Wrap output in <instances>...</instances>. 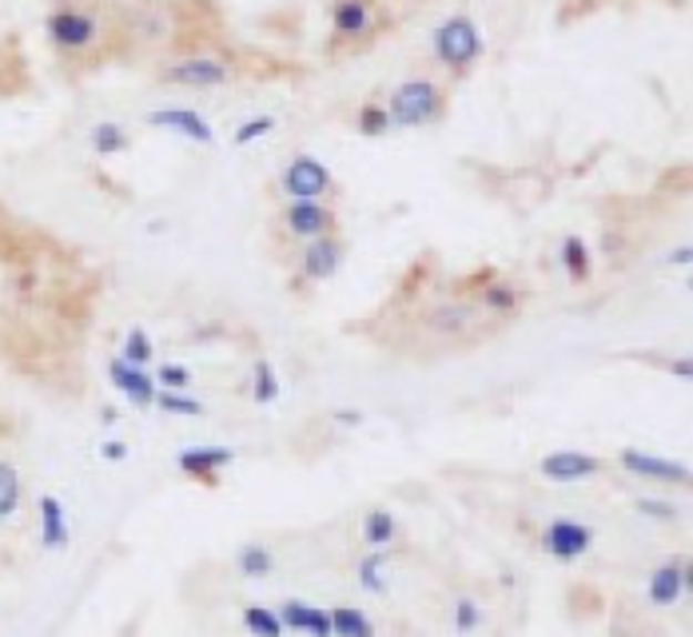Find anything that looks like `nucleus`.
<instances>
[{
  "label": "nucleus",
  "instance_id": "72a5a7b5",
  "mask_svg": "<svg viewBox=\"0 0 693 637\" xmlns=\"http://www.w3.org/2000/svg\"><path fill=\"white\" fill-rule=\"evenodd\" d=\"M152 378H156L160 391H187L192 386V371L180 367V363H164Z\"/></svg>",
  "mask_w": 693,
  "mask_h": 637
},
{
  "label": "nucleus",
  "instance_id": "473e14b6",
  "mask_svg": "<svg viewBox=\"0 0 693 637\" xmlns=\"http://www.w3.org/2000/svg\"><path fill=\"white\" fill-rule=\"evenodd\" d=\"M482 626V609L475 598H459L455 601V629L459 634H475V629Z\"/></svg>",
  "mask_w": 693,
  "mask_h": 637
},
{
  "label": "nucleus",
  "instance_id": "7c9ffc66",
  "mask_svg": "<svg viewBox=\"0 0 693 637\" xmlns=\"http://www.w3.org/2000/svg\"><path fill=\"white\" fill-rule=\"evenodd\" d=\"M272 550H264V546H244L240 550V574L244 578H267L272 574Z\"/></svg>",
  "mask_w": 693,
  "mask_h": 637
},
{
  "label": "nucleus",
  "instance_id": "6ab92c4d",
  "mask_svg": "<svg viewBox=\"0 0 693 637\" xmlns=\"http://www.w3.org/2000/svg\"><path fill=\"white\" fill-rule=\"evenodd\" d=\"M558 263H562L570 283H590V275H594V255H590V243L582 235H562Z\"/></svg>",
  "mask_w": 693,
  "mask_h": 637
},
{
  "label": "nucleus",
  "instance_id": "ddd939ff",
  "mask_svg": "<svg viewBox=\"0 0 693 637\" xmlns=\"http://www.w3.org/2000/svg\"><path fill=\"white\" fill-rule=\"evenodd\" d=\"M108 378H112V386H116V391L128 398V403H136L140 411L156 406L160 386H156V378L147 375L144 367H132V363H124V358L116 355L112 363H108Z\"/></svg>",
  "mask_w": 693,
  "mask_h": 637
},
{
  "label": "nucleus",
  "instance_id": "4c0bfd02",
  "mask_svg": "<svg viewBox=\"0 0 693 637\" xmlns=\"http://www.w3.org/2000/svg\"><path fill=\"white\" fill-rule=\"evenodd\" d=\"M670 260H674V263H682V267H685V263H690V247H682V252H674V255H670Z\"/></svg>",
  "mask_w": 693,
  "mask_h": 637
},
{
  "label": "nucleus",
  "instance_id": "cd10ccee",
  "mask_svg": "<svg viewBox=\"0 0 693 637\" xmlns=\"http://www.w3.org/2000/svg\"><path fill=\"white\" fill-rule=\"evenodd\" d=\"M252 398L259 406H272L275 398H279V378H275V367L267 358H259L252 371Z\"/></svg>",
  "mask_w": 693,
  "mask_h": 637
},
{
  "label": "nucleus",
  "instance_id": "dca6fc26",
  "mask_svg": "<svg viewBox=\"0 0 693 637\" xmlns=\"http://www.w3.org/2000/svg\"><path fill=\"white\" fill-rule=\"evenodd\" d=\"M40 546L44 550H64L72 542V530H69V514H64V506H60L57 494H40Z\"/></svg>",
  "mask_w": 693,
  "mask_h": 637
},
{
  "label": "nucleus",
  "instance_id": "c85d7f7f",
  "mask_svg": "<svg viewBox=\"0 0 693 637\" xmlns=\"http://www.w3.org/2000/svg\"><path fill=\"white\" fill-rule=\"evenodd\" d=\"M20 510V474L17 466L0 463V522Z\"/></svg>",
  "mask_w": 693,
  "mask_h": 637
},
{
  "label": "nucleus",
  "instance_id": "f8f14e48",
  "mask_svg": "<svg viewBox=\"0 0 693 637\" xmlns=\"http://www.w3.org/2000/svg\"><path fill=\"white\" fill-rule=\"evenodd\" d=\"M144 124L164 128V132H172V135H184L192 144H204V148L215 144V128L200 117L196 108H156V112L144 117Z\"/></svg>",
  "mask_w": 693,
  "mask_h": 637
},
{
  "label": "nucleus",
  "instance_id": "423d86ee",
  "mask_svg": "<svg viewBox=\"0 0 693 637\" xmlns=\"http://www.w3.org/2000/svg\"><path fill=\"white\" fill-rule=\"evenodd\" d=\"M391 124L402 132H419V128H439L450 117V84L435 72L407 77L383 97Z\"/></svg>",
  "mask_w": 693,
  "mask_h": 637
},
{
  "label": "nucleus",
  "instance_id": "f3484780",
  "mask_svg": "<svg viewBox=\"0 0 693 637\" xmlns=\"http://www.w3.org/2000/svg\"><path fill=\"white\" fill-rule=\"evenodd\" d=\"M685 589H690V566H685V562L674 558L650 574V601H654V606H677Z\"/></svg>",
  "mask_w": 693,
  "mask_h": 637
},
{
  "label": "nucleus",
  "instance_id": "412c9836",
  "mask_svg": "<svg viewBox=\"0 0 693 637\" xmlns=\"http://www.w3.org/2000/svg\"><path fill=\"white\" fill-rule=\"evenodd\" d=\"M355 132L363 135V140H383V135H391L395 124H391V112H387V104H383V97L375 92V97L359 100V108H355Z\"/></svg>",
  "mask_w": 693,
  "mask_h": 637
},
{
  "label": "nucleus",
  "instance_id": "a878e982",
  "mask_svg": "<svg viewBox=\"0 0 693 637\" xmlns=\"http://www.w3.org/2000/svg\"><path fill=\"white\" fill-rule=\"evenodd\" d=\"M244 626H247V634L252 637H284L287 634L284 621H279V614L267 609V606H247L244 609Z\"/></svg>",
  "mask_w": 693,
  "mask_h": 637
},
{
  "label": "nucleus",
  "instance_id": "6e6552de",
  "mask_svg": "<svg viewBox=\"0 0 693 637\" xmlns=\"http://www.w3.org/2000/svg\"><path fill=\"white\" fill-rule=\"evenodd\" d=\"M275 192L284 200H315V203H335L339 200V180L327 168V160L312 152H295L284 160L279 175H275Z\"/></svg>",
  "mask_w": 693,
  "mask_h": 637
},
{
  "label": "nucleus",
  "instance_id": "c9c22d12",
  "mask_svg": "<svg viewBox=\"0 0 693 637\" xmlns=\"http://www.w3.org/2000/svg\"><path fill=\"white\" fill-rule=\"evenodd\" d=\"M100 458H108V463H124V458H128V446L116 443V438H108V443L100 446Z\"/></svg>",
  "mask_w": 693,
  "mask_h": 637
},
{
  "label": "nucleus",
  "instance_id": "f704fd0d",
  "mask_svg": "<svg viewBox=\"0 0 693 637\" xmlns=\"http://www.w3.org/2000/svg\"><path fill=\"white\" fill-rule=\"evenodd\" d=\"M638 510H642V514H650V518H677V510H674V506H665V503H650V498H642V503H638Z\"/></svg>",
  "mask_w": 693,
  "mask_h": 637
},
{
  "label": "nucleus",
  "instance_id": "2eb2a0df",
  "mask_svg": "<svg viewBox=\"0 0 693 637\" xmlns=\"http://www.w3.org/2000/svg\"><path fill=\"white\" fill-rule=\"evenodd\" d=\"M538 466H542V474H547L550 483H582V478L602 471V463H598L594 454H582V451H554Z\"/></svg>",
  "mask_w": 693,
  "mask_h": 637
},
{
  "label": "nucleus",
  "instance_id": "20e7f679",
  "mask_svg": "<svg viewBox=\"0 0 693 637\" xmlns=\"http://www.w3.org/2000/svg\"><path fill=\"white\" fill-rule=\"evenodd\" d=\"M430 64L439 68L435 77H442L447 84H462L479 72L482 57H487V37H482L479 20L470 12H450L430 29Z\"/></svg>",
  "mask_w": 693,
  "mask_h": 637
},
{
  "label": "nucleus",
  "instance_id": "9d476101",
  "mask_svg": "<svg viewBox=\"0 0 693 637\" xmlns=\"http://www.w3.org/2000/svg\"><path fill=\"white\" fill-rule=\"evenodd\" d=\"M475 307L482 318H510L522 311V287L498 271H475Z\"/></svg>",
  "mask_w": 693,
  "mask_h": 637
},
{
  "label": "nucleus",
  "instance_id": "f03ea898",
  "mask_svg": "<svg viewBox=\"0 0 693 637\" xmlns=\"http://www.w3.org/2000/svg\"><path fill=\"white\" fill-rule=\"evenodd\" d=\"M44 44L64 68L89 72L120 49V12L112 0H57L44 12Z\"/></svg>",
  "mask_w": 693,
  "mask_h": 637
},
{
  "label": "nucleus",
  "instance_id": "7ed1b4c3",
  "mask_svg": "<svg viewBox=\"0 0 693 637\" xmlns=\"http://www.w3.org/2000/svg\"><path fill=\"white\" fill-rule=\"evenodd\" d=\"M247 77L244 60L232 52V40L207 44V49L180 52L172 60H160L152 68V84L172 88V92H220Z\"/></svg>",
  "mask_w": 693,
  "mask_h": 637
},
{
  "label": "nucleus",
  "instance_id": "39448f33",
  "mask_svg": "<svg viewBox=\"0 0 693 637\" xmlns=\"http://www.w3.org/2000/svg\"><path fill=\"white\" fill-rule=\"evenodd\" d=\"M387 4L383 0H327V57H359L387 29Z\"/></svg>",
  "mask_w": 693,
  "mask_h": 637
},
{
  "label": "nucleus",
  "instance_id": "5701e85b",
  "mask_svg": "<svg viewBox=\"0 0 693 637\" xmlns=\"http://www.w3.org/2000/svg\"><path fill=\"white\" fill-rule=\"evenodd\" d=\"M395 534H399V526H395L391 510H371L363 518V542H367L371 550H387L395 542Z\"/></svg>",
  "mask_w": 693,
  "mask_h": 637
},
{
  "label": "nucleus",
  "instance_id": "e433bc0d",
  "mask_svg": "<svg viewBox=\"0 0 693 637\" xmlns=\"http://www.w3.org/2000/svg\"><path fill=\"white\" fill-rule=\"evenodd\" d=\"M335 418H339V423H347V426L363 423V415H359V411H339V415H335Z\"/></svg>",
  "mask_w": 693,
  "mask_h": 637
},
{
  "label": "nucleus",
  "instance_id": "aec40b11",
  "mask_svg": "<svg viewBox=\"0 0 693 637\" xmlns=\"http://www.w3.org/2000/svg\"><path fill=\"white\" fill-rule=\"evenodd\" d=\"M232 458L235 454L227 451V446H187V451L176 458V466L184 474H192V478H207V474L232 466Z\"/></svg>",
  "mask_w": 693,
  "mask_h": 637
},
{
  "label": "nucleus",
  "instance_id": "1a4fd4ad",
  "mask_svg": "<svg viewBox=\"0 0 693 637\" xmlns=\"http://www.w3.org/2000/svg\"><path fill=\"white\" fill-rule=\"evenodd\" d=\"M343 260H347V240H343V232L303 243L299 255H295V280H299L303 287L327 283V280H335V275H339Z\"/></svg>",
  "mask_w": 693,
  "mask_h": 637
},
{
  "label": "nucleus",
  "instance_id": "a211bd4d",
  "mask_svg": "<svg viewBox=\"0 0 693 637\" xmlns=\"http://www.w3.org/2000/svg\"><path fill=\"white\" fill-rule=\"evenodd\" d=\"M275 614H279L284 629H295V634H307V637H332V614L319 606H307V601H284Z\"/></svg>",
  "mask_w": 693,
  "mask_h": 637
},
{
  "label": "nucleus",
  "instance_id": "4be33fe9",
  "mask_svg": "<svg viewBox=\"0 0 693 637\" xmlns=\"http://www.w3.org/2000/svg\"><path fill=\"white\" fill-rule=\"evenodd\" d=\"M89 144L96 155L112 160V155H124L132 148V128L116 124V120H104V124H92L89 128Z\"/></svg>",
  "mask_w": 693,
  "mask_h": 637
},
{
  "label": "nucleus",
  "instance_id": "393cba45",
  "mask_svg": "<svg viewBox=\"0 0 693 637\" xmlns=\"http://www.w3.org/2000/svg\"><path fill=\"white\" fill-rule=\"evenodd\" d=\"M120 358H124V363H132V367H152V358H156L152 335H147L144 327H132L124 335V351H120Z\"/></svg>",
  "mask_w": 693,
  "mask_h": 637
},
{
  "label": "nucleus",
  "instance_id": "bb28decb",
  "mask_svg": "<svg viewBox=\"0 0 693 637\" xmlns=\"http://www.w3.org/2000/svg\"><path fill=\"white\" fill-rule=\"evenodd\" d=\"M387 566H391V562H387L383 550L359 558V586L367 589V594H383V589H387Z\"/></svg>",
  "mask_w": 693,
  "mask_h": 637
},
{
  "label": "nucleus",
  "instance_id": "4468645a",
  "mask_svg": "<svg viewBox=\"0 0 693 637\" xmlns=\"http://www.w3.org/2000/svg\"><path fill=\"white\" fill-rule=\"evenodd\" d=\"M622 466L638 478H650V483H665V486H685L690 483V466L674 463V458H658V454L645 451H622Z\"/></svg>",
  "mask_w": 693,
  "mask_h": 637
},
{
  "label": "nucleus",
  "instance_id": "9b49d317",
  "mask_svg": "<svg viewBox=\"0 0 693 637\" xmlns=\"http://www.w3.org/2000/svg\"><path fill=\"white\" fill-rule=\"evenodd\" d=\"M542 546H547L550 558L558 562H574L594 546V530H590L587 522H574V518H554L542 530Z\"/></svg>",
  "mask_w": 693,
  "mask_h": 637
},
{
  "label": "nucleus",
  "instance_id": "0eeeda50",
  "mask_svg": "<svg viewBox=\"0 0 693 637\" xmlns=\"http://www.w3.org/2000/svg\"><path fill=\"white\" fill-rule=\"evenodd\" d=\"M275 240L303 247V243L323 240V235H339L343 220L335 203H315V200H284L275 208Z\"/></svg>",
  "mask_w": 693,
  "mask_h": 637
},
{
  "label": "nucleus",
  "instance_id": "b1692460",
  "mask_svg": "<svg viewBox=\"0 0 693 637\" xmlns=\"http://www.w3.org/2000/svg\"><path fill=\"white\" fill-rule=\"evenodd\" d=\"M332 637H375V626L363 609L339 606L332 609Z\"/></svg>",
  "mask_w": 693,
  "mask_h": 637
},
{
  "label": "nucleus",
  "instance_id": "c756f323",
  "mask_svg": "<svg viewBox=\"0 0 693 637\" xmlns=\"http://www.w3.org/2000/svg\"><path fill=\"white\" fill-rule=\"evenodd\" d=\"M156 406H160V411H167V415H180V418H200V415H204V403H196V398L184 395V391H160Z\"/></svg>",
  "mask_w": 693,
  "mask_h": 637
},
{
  "label": "nucleus",
  "instance_id": "2f4dec72",
  "mask_svg": "<svg viewBox=\"0 0 693 637\" xmlns=\"http://www.w3.org/2000/svg\"><path fill=\"white\" fill-rule=\"evenodd\" d=\"M275 128V120L272 117H252V120H244V124L235 128V135H232V144L235 148H247V144H255L259 135H267Z\"/></svg>",
  "mask_w": 693,
  "mask_h": 637
},
{
  "label": "nucleus",
  "instance_id": "f257e3e1",
  "mask_svg": "<svg viewBox=\"0 0 693 637\" xmlns=\"http://www.w3.org/2000/svg\"><path fill=\"white\" fill-rule=\"evenodd\" d=\"M120 12V49L116 60H172L180 52L207 49L224 37V17L212 0H132L116 4Z\"/></svg>",
  "mask_w": 693,
  "mask_h": 637
}]
</instances>
